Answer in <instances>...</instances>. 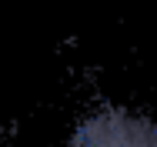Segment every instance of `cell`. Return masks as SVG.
<instances>
[{"instance_id":"obj_1","label":"cell","mask_w":157,"mask_h":147,"mask_svg":"<svg viewBox=\"0 0 157 147\" xmlns=\"http://www.w3.org/2000/svg\"><path fill=\"white\" fill-rule=\"evenodd\" d=\"M70 147H157V114L140 110H97L77 124Z\"/></svg>"}]
</instances>
